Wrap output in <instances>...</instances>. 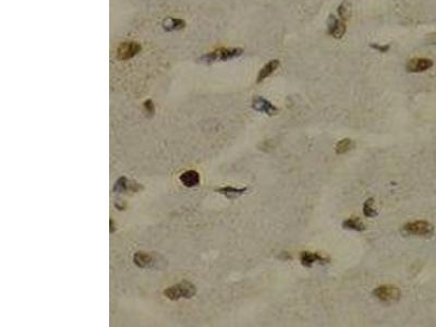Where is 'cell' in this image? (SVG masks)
<instances>
[{"label": "cell", "mask_w": 436, "mask_h": 327, "mask_svg": "<svg viewBox=\"0 0 436 327\" xmlns=\"http://www.w3.org/2000/svg\"><path fill=\"white\" fill-rule=\"evenodd\" d=\"M142 50V46L137 41H123L117 48V58L121 61H127L134 58Z\"/></svg>", "instance_id": "4"}, {"label": "cell", "mask_w": 436, "mask_h": 327, "mask_svg": "<svg viewBox=\"0 0 436 327\" xmlns=\"http://www.w3.org/2000/svg\"><path fill=\"white\" fill-rule=\"evenodd\" d=\"M142 188L140 183H137L133 180H129L127 177H120L114 183L113 188V192L114 194H122L128 191L131 192H137Z\"/></svg>", "instance_id": "7"}, {"label": "cell", "mask_w": 436, "mask_h": 327, "mask_svg": "<svg viewBox=\"0 0 436 327\" xmlns=\"http://www.w3.org/2000/svg\"><path fill=\"white\" fill-rule=\"evenodd\" d=\"M373 294L375 298H378L379 300L384 302L389 301H397L401 297L400 289L396 286H392V285H383L374 289Z\"/></svg>", "instance_id": "5"}, {"label": "cell", "mask_w": 436, "mask_h": 327, "mask_svg": "<svg viewBox=\"0 0 436 327\" xmlns=\"http://www.w3.org/2000/svg\"><path fill=\"white\" fill-rule=\"evenodd\" d=\"M300 262H301V264L305 267H312L315 263H320V264L328 263L329 259L322 256L321 254H319V253L304 251L300 254Z\"/></svg>", "instance_id": "10"}, {"label": "cell", "mask_w": 436, "mask_h": 327, "mask_svg": "<svg viewBox=\"0 0 436 327\" xmlns=\"http://www.w3.org/2000/svg\"><path fill=\"white\" fill-rule=\"evenodd\" d=\"M186 27V22L179 18H172L168 17L166 20L163 23V29L166 32H174V31H180Z\"/></svg>", "instance_id": "14"}, {"label": "cell", "mask_w": 436, "mask_h": 327, "mask_svg": "<svg viewBox=\"0 0 436 327\" xmlns=\"http://www.w3.org/2000/svg\"><path fill=\"white\" fill-rule=\"evenodd\" d=\"M215 191L219 193V194L224 195L225 197H227L228 200H235V199H237V197H239L242 194H245V193L247 191V188H236L232 186H226V187L218 188Z\"/></svg>", "instance_id": "12"}, {"label": "cell", "mask_w": 436, "mask_h": 327, "mask_svg": "<svg viewBox=\"0 0 436 327\" xmlns=\"http://www.w3.org/2000/svg\"><path fill=\"white\" fill-rule=\"evenodd\" d=\"M242 53L243 49L239 47H222L215 49L213 52L206 53L199 58V61L205 64H212L218 61H229L240 57Z\"/></svg>", "instance_id": "1"}, {"label": "cell", "mask_w": 436, "mask_h": 327, "mask_svg": "<svg viewBox=\"0 0 436 327\" xmlns=\"http://www.w3.org/2000/svg\"><path fill=\"white\" fill-rule=\"evenodd\" d=\"M353 145H355V144H353V142L350 139L341 140L336 144V146H335V152H336V154H338V155L346 154L347 152L352 150Z\"/></svg>", "instance_id": "18"}, {"label": "cell", "mask_w": 436, "mask_h": 327, "mask_svg": "<svg viewBox=\"0 0 436 327\" xmlns=\"http://www.w3.org/2000/svg\"><path fill=\"white\" fill-rule=\"evenodd\" d=\"M378 211L374 207V199H368L363 204V215L368 218H374L378 216Z\"/></svg>", "instance_id": "19"}, {"label": "cell", "mask_w": 436, "mask_h": 327, "mask_svg": "<svg viewBox=\"0 0 436 327\" xmlns=\"http://www.w3.org/2000/svg\"><path fill=\"white\" fill-rule=\"evenodd\" d=\"M371 48H373L375 50H378L379 53H387L389 48H391V45H379V44H371Z\"/></svg>", "instance_id": "21"}, {"label": "cell", "mask_w": 436, "mask_h": 327, "mask_svg": "<svg viewBox=\"0 0 436 327\" xmlns=\"http://www.w3.org/2000/svg\"><path fill=\"white\" fill-rule=\"evenodd\" d=\"M433 67V61L428 58L410 59L406 64V70L409 73H420Z\"/></svg>", "instance_id": "8"}, {"label": "cell", "mask_w": 436, "mask_h": 327, "mask_svg": "<svg viewBox=\"0 0 436 327\" xmlns=\"http://www.w3.org/2000/svg\"><path fill=\"white\" fill-rule=\"evenodd\" d=\"M164 296L171 301H178L180 299H192L196 294V287L188 280H182L164 290Z\"/></svg>", "instance_id": "2"}, {"label": "cell", "mask_w": 436, "mask_h": 327, "mask_svg": "<svg viewBox=\"0 0 436 327\" xmlns=\"http://www.w3.org/2000/svg\"><path fill=\"white\" fill-rule=\"evenodd\" d=\"M402 233L405 236L431 237L434 233V227L425 220H416V222H410L403 226Z\"/></svg>", "instance_id": "3"}, {"label": "cell", "mask_w": 436, "mask_h": 327, "mask_svg": "<svg viewBox=\"0 0 436 327\" xmlns=\"http://www.w3.org/2000/svg\"><path fill=\"white\" fill-rule=\"evenodd\" d=\"M347 22L338 19L333 15H330L327 20V32L334 38L341 39L346 34Z\"/></svg>", "instance_id": "6"}, {"label": "cell", "mask_w": 436, "mask_h": 327, "mask_svg": "<svg viewBox=\"0 0 436 327\" xmlns=\"http://www.w3.org/2000/svg\"><path fill=\"white\" fill-rule=\"evenodd\" d=\"M252 108L256 112L268 115V116H275L278 113V108L276 106H274L269 100L261 97V96H255L252 100Z\"/></svg>", "instance_id": "9"}, {"label": "cell", "mask_w": 436, "mask_h": 327, "mask_svg": "<svg viewBox=\"0 0 436 327\" xmlns=\"http://www.w3.org/2000/svg\"><path fill=\"white\" fill-rule=\"evenodd\" d=\"M143 107H144V113L146 114V117L151 118L154 116L156 109H155V105L152 100L151 99L145 100V102L143 103Z\"/></svg>", "instance_id": "20"}, {"label": "cell", "mask_w": 436, "mask_h": 327, "mask_svg": "<svg viewBox=\"0 0 436 327\" xmlns=\"http://www.w3.org/2000/svg\"><path fill=\"white\" fill-rule=\"evenodd\" d=\"M339 19L347 22L351 17V4L348 1H343L342 3L339 4L337 9Z\"/></svg>", "instance_id": "17"}, {"label": "cell", "mask_w": 436, "mask_h": 327, "mask_svg": "<svg viewBox=\"0 0 436 327\" xmlns=\"http://www.w3.org/2000/svg\"><path fill=\"white\" fill-rule=\"evenodd\" d=\"M278 67H279V60H277V59H275V60H270L269 62L266 63L265 66L260 70L256 83L259 84V83L263 82L265 79H267V77L272 75V73L276 70Z\"/></svg>", "instance_id": "15"}, {"label": "cell", "mask_w": 436, "mask_h": 327, "mask_svg": "<svg viewBox=\"0 0 436 327\" xmlns=\"http://www.w3.org/2000/svg\"><path fill=\"white\" fill-rule=\"evenodd\" d=\"M179 180L183 184V186L187 188H193L196 187L197 184L200 183L201 177L200 173L196 172L194 169H189L186 170L185 173H182L180 176H179Z\"/></svg>", "instance_id": "11"}, {"label": "cell", "mask_w": 436, "mask_h": 327, "mask_svg": "<svg viewBox=\"0 0 436 327\" xmlns=\"http://www.w3.org/2000/svg\"><path fill=\"white\" fill-rule=\"evenodd\" d=\"M133 262L140 269H149V267L154 264V259L152 255H150L145 252H136L133 255Z\"/></svg>", "instance_id": "13"}, {"label": "cell", "mask_w": 436, "mask_h": 327, "mask_svg": "<svg viewBox=\"0 0 436 327\" xmlns=\"http://www.w3.org/2000/svg\"><path fill=\"white\" fill-rule=\"evenodd\" d=\"M342 227L345 229H349V230H355V231H358V232H362L366 229L363 222H362V220L358 217H352V218L346 219L345 222L342 223Z\"/></svg>", "instance_id": "16"}]
</instances>
